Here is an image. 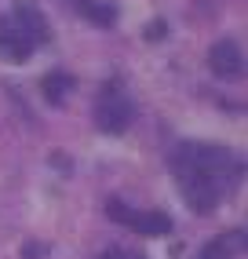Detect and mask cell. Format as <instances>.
<instances>
[{
	"instance_id": "1",
	"label": "cell",
	"mask_w": 248,
	"mask_h": 259,
	"mask_svg": "<svg viewBox=\"0 0 248 259\" xmlns=\"http://www.w3.org/2000/svg\"><path fill=\"white\" fill-rule=\"evenodd\" d=\"M172 171L179 179L183 201L193 212H212L230 190V183L237 179L241 164L234 161V153L223 146H204V143H183L172 153Z\"/></svg>"
},
{
	"instance_id": "2",
	"label": "cell",
	"mask_w": 248,
	"mask_h": 259,
	"mask_svg": "<svg viewBox=\"0 0 248 259\" xmlns=\"http://www.w3.org/2000/svg\"><path fill=\"white\" fill-rule=\"evenodd\" d=\"M132 113H135V106H132V99L124 95V88L117 80L106 84V88L99 92V102H95V124H99V132H106V135L128 132Z\"/></svg>"
},
{
	"instance_id": "3",
	"label": "cell",
	"mask_w": 248,
	"mask_h": 259,
	"mask_svg": "<svg viewBox=\"0 0 248 259\" xmlns=\"http://www.w3.org/2000/svg\"><path fill=\"white\" fill-rule=\"evenodd\" d=\"M106 212H110L113 223H124V227H132V230L146 234V237H161V234L172 230V219L164 212H132L128 204H120L117 197L106 201Z\"/></svg>"
},
{
	"instance_id": "4",
	"label": "cell",
	"mask_w": 248,
	"mask_h": 259,
	"mask_svg": "<svg viewBox=\"0 0 248 259\" xmlns=\"http://www.w3.org/2000/svg\"><path fill=\"white\" fill-rule=\"evenodd\" d=\"M33 37L22 29V22L15 19V15H0V59L4 62H26L33 55Z\"/></svg>"
},
{
	"instance_id": "5",
	"label": "cell",
	"mask_w": 248,
	"mask_h": 259,
	"mask_svg": "<svg viewBox=\"0 0 248 259\" xmlns=\"http://www.w3.org/2000/svg\"><path fill=\"white\" fill-rule=\"evenodd\" d=\"M208 66H212V73L216 77H226V80H237L244 73V55H241V48L234 40H216L208 51Z\"/></svg>"
},
{
	"instance_id": "6",
	"label": "cell",
	"mask_w": 248,
	"mask_h": 259,
	"mask_svg": "<svg viewBox=\"0 0 248 259\" xmlns=\"http://www.w3.org/2000/svg\"><path fill=\"white\" fill-rule=\"evenodd\" d=\"M11 15L22 22V29L33 37V44H48L51 29H48V19L40 15V8L33 4V0H19V4H11Z\"/></svg>"
},
{
	"instance_id": "7",
	"label": "cell",
	"mask_w": 248,
	"mask_h": 259,
	"mask_svg": "<svg viewBox=\"0 0 248 259\" xmlns=\"http://www.w3.org/2000/svg\"><path fill=\"white\" fill-rule=\"evenodd\" d=\"M73 88H77V80L69 77V73H48V77L40 80L44 99H48V102H55V106H62L66 95H73Z\"/></svg>"
},
{
	"instance_id": "8",
	"label": "cell",
	"mask_w": 248,
	"mask_h": 259,
	"mask_svg": "<svg viewBox=\"0 0 248 259\" xmlns=\"http://www.w3.org/2000/svg\"><path fill=\"white\" fill-rule=\"evenodd\" d=\"M77 11H80L92 26H113V22H117V8L110 4V0H80Z\"/></svg>"
},
{
	"instance_id": "9",
	"label": "cell",
	"mask_w": 248,
	"mask_h": 259,
	"mask_svg": "<svg viewBox=\"0 0 248 259\" xmlns=\"http://www.w3.org/2000/svg\"><path fill=\"white\" fill-rule=\"evenodd\" d=\"M197 259H230V248H226V241H223V237L208 241V245L201 248V255H197Z\"/></svg>"
},
{
	"instance_id": "10",
	"label": "cell",
	"mask_w": 248,
	"mask_h": 259,
	"mask_svg": "<svg viewBox=\"0 0 248 259\" xmlns=\"http://www.w3.org/2000/svg\"><path fill=\"white\" fill-rule=\"evenodd\" d=\"M164 33H168V26H164L161 19H157V22H150V26H146V40H161Z\"/></svg>"
},
{
	"instance_id": "11",
	"label": "cell",
	"mask_w": 248,
	"mask_h": 259,
	"mask_svg": "<svg viewBox=\"0 0 248 259\" xmlns=\"http://www.w3.org/2000/svg\"><path fill=\"white\" fill-rule=\"evenodd\" d=\"M99 259H143V255H128V252H117V248H110V252H102Z\"/></svg>"
},
{
	"instance_id": "12",
	"label": "cell",
	"mask_w": 248,
	"mask_h": 259,
	"mask_svg": "<svg viewBox=\"0 0 248 259\" xmlns=\"http://www.w3.org/2000/svg\"><path fill=\"white\" fill-rule=\"evenodd\" d=\"M44 252H48L44 245H26V259H40Z\"/></svg>"
}]
</instances>
